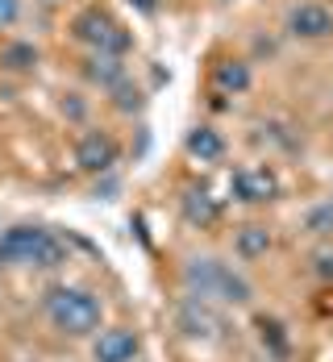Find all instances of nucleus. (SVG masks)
Segmentation results:
<instances>
[{
    "instance_id": "12",
    "label": "nucleus",
    "mask_w": 333,
    "mask_h": 362,
    "mask_svg": "<svg viewBox=\"0 0 333 362\" xmlns=\"http://www.w3.org/2000/svg\"><path fill=\"white\" fill-rule=\"evenodd\" d=\"M88 79H92V83H105V88H117V83L125 79V63H121L117 54H92Z\"/></svg>"
},
{
    "instance_id": "15",
    "label": "nucleus",
    "mask_w": 333,
    "mask_h": 362,
    "mask_svg": "<svg viewBox=\"0 0 333 362\" xmlns=\"http://www.w3.org/2000/svg\"><path fill=\"white\" fill-rule=\"evenodd\" d=\"M0 63H4L8 71H30V67L37 63V50L30 46V42H13V46H4Z\"/></svg>"
},
{
    "instance_id": "3",
    "label": "nucleus",
    "mask_w": 333,
    "mask_h": 362,
    "mask_svg": "<svg viewBox=\"0 0 333 362\" xmlns=\"http://www.w3.org/2000/svg\"><path fill=\"white\" fill-rule=\"evenodd\" d=\"M184 284L196 300H229V304H246L250 300V284L229 271L221 258H192L184 262Z\"/></svg>"
},
{
    "instance_id": "2",
    "label": "nucleus",
    "mask_w": 333,
    "mask_h": 362,
    "mask_svg": "<svg viewBox=\"0 0 333 362\" xmlns=\"http://www.w3.org/2000/svg\"><path fill=\"white\" fill-rule=\"evenodd\" d=\"M63 242L42 225H13L0 233V267H59Z\"/></svg>"
},
{
    "instance_id": "18",
    "label": "nucleus",
    "mask_w": 333,
    "mask_h": 362,
    "mask_svg": "<svg viewBox=\"0 0 333 362\" xmlns=\"http://www.w3.org/2000/svg\"><path fill=\"white\" fill-rule=\"evenodd\" d=\"M317 275H321L325 284H333V250H321V254H317Z\"/></svg>"
},
{
    "instance_id": "11",
    "label": "nucleus",
    "mask_w": 333,
    "mask_h": 362,
    "mask_svg": "<svg viewBox=\"0 0 333 362\" xmlns=\"http://www.w3.org/2000/svg\"><path fill=\"white\" fill-rule=\"evenodd\" d=\"M184 217L204 229V225H213V221L221 217V204H217L209 192H196V187H192V192L184 196Z\"/></svg>"
},
{
    "instance_id": "14",
    "label": "nucleus",
    "mask_w": 333,
    "mask_h": 362,
    "mask_svg": "<svg viewBox=\"0 0 333 362\" xmlns=\"http://www.w3.org/2000/svg\"><path fill=\"white\" fill-rule=\"evenodd\" d=\"M259 341L279 362L288 358V333H284V325H279V321H267V317H259Z\"/></svg>"
},
{
    "instance_id": "10",
    "label": "nucleus",
    "mask_w": 333,
    "mask_h": 362,
    "mask_svg": "<svg viewBox=\"0 0 333 362\" xmlns=\"http://www.w3.org/2000/svg\"><path fill=\"white\" fill-rule=\"evenodd\" d=\"M233 250H238V258L255 262V258H262V254L271 250V233L262 225H242L238 238H233Z\"/></svg>"
},
{
    "instance_id": "6",
    "label": "nucleus",
    "mask_w": 333,
    "mask_h": 362,
    "mask_svg": "<svg viewBox=\"0 0 333 362\" xmlns=\"http://www.w3.org/2000/svg\"><path fill=\"white\" fill-rule=\"evenodd\" d=\"M288 30L296 37H304V42H321V37L333 34V13L325 4L304 0V4H296V8L288 13Z\"/></svg>"
},
{
    "instance_id": "4",
    "label": "nucleus",
    "mask_w": 333,
    "mask_h": 362,
    "mask_svg": "<svg viewBox=\"0 0 333 362\" xmlns=\"http://www.w3.org/2000/svg\"><path fill=\"white\" fill-rule=\"evenodd\" d=\"M75 37L79 42H88L96 54H125V46H129V34L112 21L105 8H83L79 17H75Z\"/></svg>"
},
{
    "instance_id": "13",
    "label": "nucleus",
    "mask_w": 333,
    "mask_h": 362,
    "mask_svg": "<svg viewBox=\"0 0 333 362\" xmlns=\"http://www.w3.org/2000/svg\"><path fill=\"white\" fill-rule=\"evenodd\" d=\"M213 83H217L221 92H233V96H238V92H246V88H250V67H246V63H238V59H233V63H221L217 75H213Z\"/></svg>"
},
{
    "instance_id": "19",
    "label": "nucleus",
    "mask_w": 333,
    "mask_h": 362,
    "mask_svg": "<svg viewBox=\"0 0 333 362\" xmlns=\"http://www.w3.org/2000/svg\"><path fill=\"white\" fill-rule=\"evenodd\" d=\"M125 4H134L138 13H154V8H158V0H125Z\"/></svg>"
},
{
    "instance_id": "7",
    "label": "nucleus",
    "mask_w": 333,
    "mask_h": 362,
    "mask_svg": "<svg viewBox=\"0 0 333 362\" xmlns=\"http://www.w3.org/2000/svg\"><path fill=\"white\" fill-rule=\"evenodd\" d=\"M117 142H112L109 134H100V129H92V134H83L79 146H75V163L83 167V171H92V175H100V171H112V163H117Z\"/></svg>"
},
{
    "instance_id": "17",
    "label": "nucleus",
    "mask_w": 333,
    "mask_h": 362,
    "mask_svg": "<svg viewBox=\"0 0 333 362\" xmlns=\"http://www.w3.org/2000/svg\"><path fill=\"white\" fill-rule=\"evenodd\" d=\"M21 13V0H0V30H8Z\"/></svg>"
},
{
    "instance_id": "8",
    "label": "nucleus",
    "mask_w": 333,
    "mask_h": 362,
    "mask_svg": "<svg viewBox=\"0 0 333 362\" xmlns=\"http://www.w3.org/2000/svg\"><path fill=\"white\" fill-rule=\"evenodd\" d=\"M275 192H279V183L267 167H246L233 175V196L246 204H267V200H275Z\"/></svg>"
},
{
    "instance_id": "1",
    "label": "nucleus",
    "mask_w": 333,
    "mask_h": 362,
    "mask_svg": "<svg viewBox=\"0 0 333 362\" xmlns=\"http://www.w3.org/2000/svg\"><path fill=\"white\" fill-rule=\"evenodd\" d=\"M46 317L67 337H88L105 321V304H100V296H92L88 288H54L46 296Z\"/></svg>"
},
{
    "instance_id": "5",
    "label": "nucleus",
    "mask_w": 333,
    "mask_h": 362,
    "mask_svg": "<svg viewBox=\"0 0 333 362\" xmlns=\"http://www.w3.org/2000/svg\"><path fill=\"white\" fill-rule=\"evenodd\" d=\"M142 354V337L134 329H105L96 341H92V358L96 362H138Z\"/></svg>"
},
{
    "instance_id": "9",
    "label": "nucleus",
    "mask_w": 333,
    "mask_h": 362,
    "mask_svg": "<svg viewBox=\"0 0 333 362\" xmlns=\"http://www.w3.org/2000/svg\"><path fill=\"white\" fill-rule=\"evenodd\" d=\"M187 154L200 158V163H217V158L225 154V138L213 129V125H200V129L187 134Z\"/></svg>"
},
{
    "instance_id": "16",
    "label": "nucleus",
    "mask_w": 333,
    "mask_h": 362,
    "mask_svg": "<svg viewBox=\"0 0 333 362\" xmlns=\"http://www.w3.org/2000/svg\"><path fill=\"white\" fill-rule=\"evenodd\" d=\"M304 225H308V233H333V200H325V204H317L308 217H304Z\"/></svg>"
}]
</instances>
